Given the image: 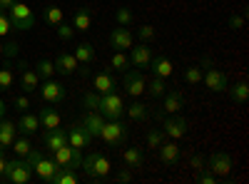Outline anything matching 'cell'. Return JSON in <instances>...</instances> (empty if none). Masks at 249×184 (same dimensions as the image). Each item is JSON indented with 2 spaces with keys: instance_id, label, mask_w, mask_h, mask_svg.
Instances as JSON below:
<instances>
[{
  "instance_id": "obj_1",
  "label": "cell",
  "mask_w": 249,
  "mask_h": 184,
  "mask_svg": "<svg viewBox=\"0 0 249 184\" xmlns=\"http://www.w3.org/2000/svg\"><path fill=\"white\" fill-rule=\"evenodd\" d=\"M80 167L85 169V174H88L90 179H95V182H102V179L110 174V169H112L110 159L102 154V152H92V154H88V157H82V165H80Z\"/></svg>"
},
{
  "instance_id": "obj_2",
  "label": "cell",
  "mask_w": 249,
  "mask_h": 184,
  "mask_svg": "<svg viewBox=\"0 0 249 184\" xmlns=\"http://www.w3.org/2000/svg\"><path fill=\"white\" fill-rule=\"evenodd\" d=\"M3 179H5V182H13V184H28V182L33 179V167L28 165V162H25L23 157H18V159H8Z\"/></svg>"
},
{
  "instance_id": "obj_3",
  "label": "cell",
  "mask_w": 249,
  "mask_h": 184,
  "mask_svg": "<svg viewBox=\"0 0 249 184\" xmlns=\"http://www.w3.org/2000/svg\"><path fill=\"white\" fill-rule=\"evenodd\" d=\"M100 139L105 142V145H110V147H120L122 142L127 139V125H124V122H120V119L105 122V125H102V130H100Z\"/></svg>"
},
{
  "instance_id": "obj_4",
  "label": "cell",
  "mask_w": 249,
  "mask_h": 184,
  "mask_svg": "<svg viewBox=\"0 0 249 184\" xmlns=\"http://www.w3.org/2000/svg\"><path fill=\"white\" fill-rule=\"evenodd\" d=\"M97 112H100L102 117L120 119V117L124 115V100H122L115 90L107 92V95H100V107H97Z\"/></svg>"
},
{
  "instance_id": "obj_5",
  "label": "cell",
  "mask_w": 249,
  "mask_h": 184,
  "mask_svg": "<svg viewBox=\"0 0 249 184\" xmlns=\"http://www.w3.org/2000/svg\"><path fill=\"white\" fill-rule=\"evenodd\" d=\"M10 25L15 28V30H30L33 25H35V15H33V10L25 5V3H13L10 8Z\"/></svg>"
},
{
  "instance_id": "obj_6",
  "label": "cell",
  "mask_w": 249,
  "mask_h": 184,
  "mask_svg": "<svg viewBox=\"0 0 249 184\" xmlns=\"http://www.w3.org/2000/svg\"><path fill=\"white\" fill-rule=\"evenodd\" d=\"M53 159L57 167H70V169H77L82 165V154L77 147H70V145H62L53 152Z\"/></svg>"
},
{
  "instance_id": "obj_7",
  "label": "cell",
  "mask_w": 249,
  "mask_h": 184,
  "mask_svg": "<svg viewBox=\"0 0 249 184\" xmlns=\"http://www.w3.org/2000/svg\"><path fill=\"white\" fill-rule=\"evenodd\" d=\"M232 167H234V159L227 152H214V154H210V159H207V169H210L214 177H227L232 172Z\"/></svg>"
},
{
  "instance_id": "obj_8",
  "label": "cell",
  "mask_w": 249,
  "mask_h": 184,
  "mask_svg": "<svg viewBox=\"0 0 249 184\" xmlns=\"http://www.w3.org/2000/svg\"><path fill=\"white\" fill-rule=\"evenodd\" d=\"M162 132L164 137H170V139H182L187 132H190V125H187V119L184 117H167L162 122Z\"/></svg>"
},
{
  "instance_id": "obj_9",
  "label": "cell",
  "mask_w": 249,
  "mask_h": 184,
  "mask_svg": "<svg viewBox=\"0 0 249 184\" xmlns=\"http://www.w3.org/2000/svg\"><path fill=\"white\" fill-rule=\"evenodd\" d=\"M40 95H43V100L50 102V105H57V102H62L68 97V90H65L62 83H55V80L50 77V80H45V85L40 87Z\"/></svg>"
},
{
  "instance_id": "obj_10",
  "label": "cell",
  "mask_w": 249,
  "mask_h": 184,
  "mask_svg": "<svg viewBox=\"0 0 249 184\" xmlns=\"http://www.w3.org/2000/svg\"><path fill=\"white\" fill-rule=\"evenodd\" d=\"M122 85H124V92H127L130 97H140L144 92V75L142 70H130V72H124V80H122Z\"/></svg>"
},
{
  "instance_id": "obj_11",
  "label": "cell",
  "mask_w": 249,
  "mask_h": 184,
  "mask_svg": "<svg viewBox=\"0 0 249 184\" xmlns=\"http://www.w3.org/2000/svg\"><path fill=\"white\" fill-rule=\"evenodd\" d=\"M92 134L82 127V125H72L70 130H68V145L70 147H77V150H85V147H90L92 145Z\"/></svg>"
},
{
  "instance_id": "obj_12",
  "label": "cell",
  "mask_w": 249,
  "mask_h": 184,
  "mask_svg": "<svg viewBox=\"0 0 249 184\" xmlns=\"http://www.w3.org/2000/svg\"><path fill=\"white\" fill-rule=\"evenodd\" d=\"M132 52H130V65H135L137 70H142V67H150V63H152V50L147 48V43H140V45H135V48H130Z\"/></svg>"
},
{
  "instance_id": "obj_13",
  "label": "cell",
  "mask_w": 249,
  "mask_h": 184,
  "mask_svg": "<svg viewBox=\"0 0 249 184\" xmlns=\"http://www.w3.org/2000/svg\"><path fill=\"white\" fill-rule=\"evenodd\" d=\"M202 83H204L207 90L222 92V90H227V75H224L222 70H217V67H210V70L202 75Z\"/></svg>"
},
{
  "instance_id": "obj_14",
  "label": "cell",
  "mask_w": 249,
  "mask_h": 184,
  "mask_svg": "<svg viewBox=\"0 0 249 184\" xmlns=\"http://www.w3.org/2000/svg\"><path fill=\"white\" fill-rule=\"evenodd\" d=\"M110 43H112V48H115V50H130V48L135 45V37H132L130 28L117 25V28L110 33Z\"/></svg>"
},
{
  "instance_id": "obj_15",
  "label": "cell",
  "mask_w": 249,
  "mask_h": 184,
  "mask_svg": "<svg viewBox=\"0 0 249 184\" xmlns=\"http://www.w3.org/2000/svg\"><path fill=\"white\" fill-rule=\"evenodd\" d=\"M18 67H20V90H23L25 95L35 92V90L40 87V77H37V72H35V70H28L25 63H20Z\"/></svg>"
},
{
  "instance_id": "obj_16",
  "label": "cell",
  "mask_w": 249,
  "mask_h": 184,
  "mask_svg": "<svg viewBox=\"0 0 249 184\" xmlns=\"http://www.w3.org/2000/svg\"><path fill=\"white\" fill-rule=\"evenodd\" d=\"M157 150H160V159H162V165L175 167L177 162H179V147H177V139H172V142H162V145H160Z\"/></svg>"
},
{
  "instance_id": "obj_17",
  "label": "cell",
  "mask_w": 249,
  "mask_h": 184,
  "mask_svg": "<svg viewBox=\"0 0 249 184\" xmlns=\"http://www.w3.org/2000/svg\"><path fill=\"white\" fill-rule=\"evenodd\" d=\"M77 57L72 52H60L57 60H55V72H62V75H72L77 70Z\"/></svg>"
},
{
  "instance_id": "obj_18",
  "label": "cell",
  "mask_w": 249,
  "mask_h": 184,
  "mask_svg": "<svg viewBox=\"0 0 249 184\" xmlns=\"http://www.w3.org/2000/svg\"><path fill=\"white\" fill-rule=\"evenodd\" d=\"M102 125H105V117H102L97 110H90L85 117H82V127H85V130H88L92 137H100Z\"/></svg>"
},
{
  "instance_id": "obj_19",
  "label": "cell",
  "mask_w": 249,
  "mask_h": 184,
  "mask_svg": "<svg viewBox=\"0 0 249 184\" xmlns=\"http://www.w3.org/2000/svg\"><path fill=\"white\" fill-rule=\"evenodd\" d=\"M45 145H48V150L50 152H55L57 147H62V145H68V132L65 130H60V127H53V130H45Z\"/></svg>"
},
{
  "instance_id": "obj_20",
  "label": "cell",
  "mask_w": 249,
  "mask_h": 184,
  "mask_svg": "<svg viewBox=\"0 0 249 184\" xmlns=\"http://www.w3.org/2000/svg\"><path fill=\"white\" fill-rule=\"evenodd\" d=\"M182 105H184V97H182V92H164V102H162V112L164 115H177L179 110H182Z\"/></svg>"
},
{
  "instance_id": "obj_21",
  "label": "cell",
  "mask_w": 249,
  "mask_h": 184,
  "mask_svg": "<svg viewBox=\"0 0 249 184\" xmlns=\"http://www.w3.org/2000/svg\"><path fill=\"white\" fill-rule=\"evenodd\" d=\"M150 70H152V75H157V77H170V75L175 72V65L170 63V57L160 55V57H152Z\"/></svg>"
},
{
  "instance_id": "obj_22",
  "label": "cell",
  "mask_w": 249,
  "mask_h": 184,
  "mask_svg": "<svg viewBox=\"0 0 249 184\" xmlns=\"http://www.w3.org/2000/svg\"><path fill=\"white\" fill-rule=\"evenodd\" d=\"M33 169H35V174H37L40 179H43L45 184H50V182H53V174H55V169H57V165H55V159L43 157V159H40Z\"/></svg>"
},
{
  "instance_id": "obj_23",
  "label": "cell",
  "mask_w": 249,
  "mask_h": 184,
  "mask_svg": "<svg viewBox=\"0 0 249 184\" xmlns=\"http://www.w3.org/2000/svg\"><path fill=\"white\" fill-rule=\"evenodd\" d=\"M90 25H92V13H90V8H77L75 15H72V28L80 30V33H88Z\"/></svg>"
},
{
  "instance_id": "obj_24",
  "label": "cell",
  "mask_w": 249,
  "mask_h": 184,
  "mask_svg": "<svg viewBox=\"0 0 249 184\" xmlns=\"http://www.w3.org/2000/svg\"><path fill=\"white\" fill-rule=\"evenodd\" d=\"M92 85H95V92L107 95V92L115 90V77H112L110 72H97V75L92 77Z\"/></svg>"
},
{
  "instance_id": "obj_25",
  "label": "cell",
  "mask_w": 249,
  "mask_h": 184,
  "mask_svg": "<svg viewBox=\"0 0 249 184\" xmlns=\"http://www.w3.org/2000/svg\"><path fill=\"white\" fill-rule=\"evenodd\" d=\"M72 55L77 57L80 65H92V63H95V48H92L90 43H80Z\"/></svg>"
},
{
  "instance_id": "obj_26",
  "label": "cell",
  "mask_w": 249,
  "mask_h": 184,
  "mask_svg": "<svg viewBox=\"0 0 249 184\" xmlns=\"http://www.w3.org/2000/svg\"><path fill=\"white\" fill-rule=\"evenodd\" d=\"M40 119V127H45V130H53V127H60V115L53 110V107H43L37 115Z\"/></svg>"
},
{
  "instance_id": "obj_27",
  "label": "cell",
  "mask_w": 249,
  "mask_h": 184,
  "mask_svg": "<svg viewBox=\"0 0 249 184\" xmlns=\"http://www.w3.org/2000/svg\"><path fill=\"white\" fill-rule=\"evenodd\" d=\"M13 139H15V122L3 119V122H0V147L8 150L13 145Z\"/></svg>"
},
{
  "instance_id": "obj_28",
  "label": "cell",
  "mask_w": 249,
  "mask_h": 184,
  "mask_svg": "<svg viewBox=\"0 0 249 184\" xmlns=\"http://www.w3.org/2000/svg\"><path fill=\"white\" fill-rule=\"evenodd\" d=\"M37 127H40V119L35 115H28V112H23V117H20L18 125H15V130H20L23 134H33Z\"/></svg>"
},
{
  "instance_id": "obj_29",
  "label": "cell",
  "mask_w": 249,
  "mask_h": 184,
  "mask_svg": "<svg viewBox=\"0 0 249 184\" xmlns=\"http://www.w3.org/2000/svg\"><path fill=\"white\" fill-rule=\"evenodd\" d=\"M142 152L137 150V147H127L122 152V162H124V167L127 169H137V167H142Z\"/></svg>"
},
{
  "instance_id": "obj_30",
  "label": "cell",
  "mask_w": 249,
  "mask_h": 184,
  "mask_svg": "<svg viewBox=\"0 0 249 184\" xmlns=\"http://www.w3.org/2000/svg\"><path fill=\"white\" fill-rule=\"evenodd\" d=\"M50 184H77V174L70 167H57Z\"/></svg>"
},
{
  "instance_id": "obj_31",
  "label": "cell",
  "mask_w": 249,
  "mask_h": 184,
  "mask_svg": "<svg viewBox=\"0 0 249 184\" xmlns=\"http://www.w3.org/2000/svg\"><path fill=\"white\" fill-rule=\"evenodd\" d=\"M144 92H150L152 97H162L164 92H167V85H164V77L152 75V80H150L147 85H144Z\"/></svg>"
},
{
  "instance_id": "obj_32",
  "label": "cell",
  "mask_w": 249,
  "mask_h": 184,
  "mask_svg": "<svg viewBox=\"0 0 249 184\" xmlns=\"http://www.w3.org/2000/svg\"><path fill=\"white\" fill-rule=\"evenodd\" d=\"M124 112L130 115V119H137V122H142V119H147V115H150L147 105H142V102H132L130 107H124Z\"/></svg>"
},
{
  "instance_id": "obj_33",
  "label": "cell",
  "mask_w": 249,
  "mask_h": 184,
  "mask_svg": "<svg viewBox=\"0 0 249 184\" xmlns=\"http://www.w3.org/2000/svg\"><path fill=\"white\" fill-rule=\"evenodd\" d=\"M230 97L234 100V102H247V97H249V85L247 83H237L234 87H230Z\"/></svg>"
},
{
  "instance_id": "obj_34",
  "label": "cell",
  "mask_w": 249,
  "mask_h": 184,
  "mask_svg": "<svg viewBox=\"0 0 249 184\" xmlns=\"http://www.w3.org/2000/svg\"><path fill=\"white\" fill-rule=\"evenodd\" d=\"M13 83H15V75H13L10 65H5V67H0V92H5V90H10V87H13Z\"/></svg>"
},
{
  "instance_id": "obj_35",
  "label": "cell",
  "mask_w": 249,
  "mask_h": 184,
  "mask_svg": "<svg viewBox=\"0 0 249 184\" xmlns=\"http://www.w3.org/2000/svg\"><path fill=\"white\" fill-rule=\"evenodd\" d=\"M13 150H15V157H25L30 150H33V145H30V139L28 137H18V139H13V145H10Z\"/></svg>"
},
{
  "instance_id": "obj_36",
  "label": "cell",
  "mask_w": 249,
  "mask_h": 184,
  "mask_svg": "<svg viewBox=\"0 0 249 184\" xmlns=\"http://www.w3.org/2000/svg\"><path fill=\"white\" fill-rule=\"evenodd\" d=\"M35 72H37V77L50 80L55 75V63H50V60H40V63L35 65Z\"/></svg>"
},
{
  "instance_id": "obj_37",
  "label": "cell",
  "mask_w": 249,
  "mask_h": 184,
  "mask_svg": "<svg viewBox=\"0 0 249 184\" xmlns=\"http://www.w3.org/2000/svg\"><path fill=\"white\" fill-rule=\"evenodd\" d=\"M202 67H197V65H192V67H187V72H184V83L187 85H199L202 83Z\"/></svg>"
},
{
  "instance_id": "obj_38",
  "label": "cell",
  "mask_w": 249,
  "mask_h": 184,
  "mask_svg": "<svg viewBox=\"0 0 249 184\" xmlns=\"http://www.w3.org/2000/svg\"><path fill=\"white\" fill-rule=\"evenodd\" d=\"M115 20H117V25H122V28H130L135 17H132L130 8H117V13H115Z\"/></svg>"
},
{
  "instance_id": "obj_39",
  "label": "cell",
  "mask_w": 249,
  "mask_h": 184,
  "mask_svg": "<svg viewBox=\"0 0 249 184\" xmlns=\"http://www.w3.org/2000/svg\"><path fill=\"white\" fill-rule=\"evenodd\" d=\"M45 23H50V25H60L62 23V10L57 5H50L45 10Z\"/></svg>"
},
{
  "instance_id": "obj_40",
  "label": "cell",
  "mask_w": 249,
  "mask_h": 184,
  "mask_svg": "<svg viewBox=\"0 0 249 184\" xmlns=\"http://www.w3.org/2000/svg\"><path fill=\"white\" fill-rule=\"evenodd\" d=\"M112 67H115V70H127V67H130V57L124 55L122 50H117V52L112 55Z\"/></svg>"
},
{
  "instance_id": "obj_41",
  "label": "cell",
  "mask_w": 249,
  "mask_h": 184,
  "mask_svg": "<svg viewBox=\"0 0 249 184\" xmlns=\"http://www.w3.org/2000/svg\"><path fill=\"white\" fill-rule=\"evenodd\" d=\"M162 142H164V132H162V130H150V132H147V145H150L152 150L160 147Z\"/></svg>"
},
{
  "instance_id": "obj_42",
  "label": "cell",
  "mask_w": 249,
  "mask_h": 184,
  "mask_svg": "<svg viewBox=\"0 0 249 184\" xmlns=\"http://www.w3.org/2000/svg\"><path fill=\"white\" fill-rule=\"evenodd\" d=\"M82 105H85L88 110H97L100 107V92H88L85 97H82Z\"/></svg>"
},
{
  "instance_id": "obj_43",
  "label": "cell",
  "mask_w": 249,
  "mask_h": 184,
  "mask_svg": "<svg viewBox=\"0 0 249 184\" xmlns=\"http://www.w3.org/2000/svg\"><path fill=\"white\" fill-rule=\"evenodd\" d=\"M55 30H57V37H60V40H70V37L75 35V28H72V25H65V23L55 25Z\"/></svg>"
},
{
  "instance_id": "obj_44",
  "label": "cell",
  "mask_w": 249,
  "mask_h": 184,
  "mask_svg": "<svg viewBox=\"0 0 249 184\" xmlns=\"http://www.w3.org/2000/svg\"><path fill=\"white\" fill-rule=\"evenodd\" d=\"M10 17L5 15V10H0V37H8L10 35Z\"/></svg>"
},
{
  "instance_id": "obj_45",
  "label": "cell",
  "mask_w": 249,
  "mask_h": 184,
  "mask_svg": "<svg viewBox=\"0 0 249 184\" xmlns=\"http://www.w3.org/2000/svg\"><path fill=\"white\" fill-rule=\"evenodd\" d=\"M137 37L142 40V43H147V40L155 37V28H152V25H140V28H137Z\"/></svg>"
},
{
  "instance_id": "obj_46",
  "label": "cell",
  "mask_w": 249,
  "mask_h": 184,
  "mask_svg": "<svg viewBox=\"0 0 249 184\" xmlns=\"http://www.w3.org/2000/svg\"><path fill=\"white\" fill-rule=\"evenodd\" d=\"M43 157H45L43 152H37V150H30V152H28V154H25L23 159L28 162V165H30V167H35V165H37V162H40V159H43Z\"/></svg>"
},
{
  "instance_id": "obj_47",
  "label": "cell",
  "mask_w": 249,
  "mask_h": 184,
  "mask_svg": "<svg viewBox=\"0 0 249 184\" xmlns=\"http://www.w3.org/2000/svg\"><path fill=\"white\" fill-rule=\"evenodd\" d=\"M28 107H30L28 95H20V97L15 100V110H18V112H28Z\"/></svg>"
},
{
  "instance_id": "obj_48",
  "label": "cell",
  "mask_w": 249,
  "mask_h": 184,
  "mask_svg": "<svg viewBox=\"0 0 249 184\" xmlns=\"http://www.w3.org/2000/svg\"><path fill=\"white\" fill-rule=\"evenodd\" d=\"M230 28H232V30L244 28V17H242V15H230Z\"/></svg>"
},
{
  "instance_id": "obj_49",
  "label": "cell",
  "mask_w": 249,
  "mask_h": 184,
  "mask_svg": "<svg viewBox=\"0 0 249 184\" xmlns=\"http://www.w3.org/2000/svg\"><path fill=\"white\" fill-rule=\"evenodd\" d=\"M197 182H199V184H214V182H217V177H214L212 172H204V174H199V177H197Z\"/></svg>"
},
{
  "instance_id": "obj_50",
  "label": "cell",
  "mask_w": 249,
  "mask_h": 184,
  "mask_svg": "<svg viewBox=\"0 0 249 184\" xmlns=\"http://www.w3.org/2000/svg\"><path fill=\"white\" fill-rule=\"evenodd\" d=\"M190 165L195 167V172H202V169H204V159H202L199 154H195V157L190 159Z\"/></svg>"
},
{
  "instance_id": "obj_51",
  "label": "cell",
  "mask_w": 249,
  "mask_h": 184,
  "mask_svg": "<svg viewBox=\"0 0 249 184\" xmlns=\"http://www.w3.org/2000/svg\"><path fill=\"white\" fill-rule=\"evenodd\" d=\"M115 179H117V182H130V179H132V169H120V172L115 174Z\"/></svg>"
},
{
  "instance_id": "obj_52",
  "label": "cell",
  "mask_w": 249,
  "mask_h": 184,
  "mask_svg": "<svg viewBox=\"0 0 249 184\" xmlns=\"http://www.w3.org/2000/svg\"><path fill=\"white\" fill-rule=\"evenodd\" d=\"M5 165H8V159H5V150L0 147V182H5L3 174H5Z\"/></svg>"
},
{
  "instance_id": "obj_53",
  "label": "cell",
  "mask_w": 249,
  "mask_h": 184,
  "mask_svg": "<svg viewBox=\"0 0 249 184\" xmlns=\"http://www.w3.org/2000/svg\"><path fill=\"white\" fill-rule=\"evenodd\" d=\"M3 55H8V57H15V55H18V45H15V43H8V45H3Z\"/></svg>"
},
{
  "instance_id": "obj_54",
  "label": "cell",
  "mask_w": 249,
  "mask_h": 184,
  "mask_svg": "<svg viewBox=\"0 0 249 184\" xmlns=\"http://www.w3.org/2000/svg\"><path fill=\"white\" fill-rule=\"evenodd\" d=\"M13 3H15V0H0V10H8Z\"/></svg>"
},
{
  "instance_id": "obj_55",
  "label": "cell",
  "mask_w": 249,
  "mask_h": 184,
  "mask_svg": "<svg viewBox=\"0 0 249 184\" xmlns=\"http://www.w3.org/2000/svg\"><path fill=\"white\" fill-rule=\"evenodd\" d=\"M3 115H5V102L0 100V119H3Z\"/></svg>"
},
{
  "instance_id": "obj_56",
  "label": "cell",
  "mask_w": 249,
  "mask_h": 184,
  "mask_svg": "<svg viewBox=\"0 0 249 184\" xmlns=\"http://www.w3.org/2000/svg\"><path fill=\"white\" fill-rule=\"evenodd\" d=\"M0 55H3V45H0Z\"/></svg>"
}]
</instances>
